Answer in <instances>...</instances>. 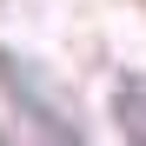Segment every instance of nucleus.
<instances>
[{"label": "nucleus", "instance_id": "1", "mask_svg": "<svg viewBox=\"0 0 146 146\" xmlns=\"http://www.w3.org/2000/svg\"><path fill=\"white\" fill-rule=\"evenodd\" d=\"M119 126L133 146H146V80H119Z\"/></svg>", "mask_w": 146, "mask_h": 146}]
</instances>
